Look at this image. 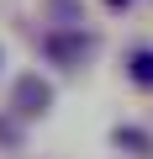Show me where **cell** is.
<instances>
[{"instance_id":"4","label":"cell","mask_w":153,"mask_h":159,"mask_svg":"<svg viewBox=\"0 0 153 159\" xmlns=\"http://www.w3.org/2000/svg\"><path fill=\"white\" fill-rule=\"evenodd\" d=\"M127 74H132V85L153 90V48H132L127 53Z\"/></svg>"},{"instance_id":"6","label":"cell","mask_w":153,"mask_h":159,"mask_svg":"<svg viewBox=\"0 0 153 159\" xmlns=\"http://www.w3.org/2000/svg\"><path fill=\"white\" fill-rule=\"evenodd\" d=\"M106 6H111V11H127V6H132V0H106Z\"/></svg>"},{"instance_id":"5","label":"cell","mask_w":153,"mask_h":159,"mask_svg":"<svg viewBox=\"0 0 153 159\" xmlns=\"http://www.w3.org/2000/svg\"><path fill=\"white\" fill-rule=\"evenodd\" d=\"M0 148H21V117L0 111Z\"/></svg>"},{"instance_id":"1","label":"cell","mask_w":153,"mask_h":159,"mask_svg":"<svg viewBox=\"0 0 153 159\" xmlns=\"http://www.w3.org/2000/svg\"><path fill=\"white\" fill-rule=\"evenodd\" d=\"M11 117H42L48 106H53V80H42V74H21L16 80V90H11Z\"/></svg>"},{"instance_id":"2","label":"cell","mask_w":153,"mask_h":159,"mask_svg":"<svg viewBox=\"0 0 153 159\" xmlns=\"http://www.w3.org/2000/svg\"><path fill=\"white\" fill-rule=\"evenodd\" d=\"M85 48H90V37H79V32H48V37H42V53H48L53 64H79Z\"/></svg>"},{"instance_id":"7","label":"cell","mask_w":153,"mask_h":159,"mask_svg":"<svg viewBox=\"0 0 153 159\" xmlns=\"http://www.w3.org/2000/svg\"><path fill=\"white\" fill-rule=\"evenodd\" d=\"M0 64H6V53H0Z\"/></svg>"},{"instance_id":"3","label":"cell","mask_w":153,"mask_h":159,"mask_svg":"<svg viewBox=\"0 0 153 159\" xmlns=\"http://www.w3.org/2000/svg\"><path fill=\"white\" fill-rule=\"evenodd\" d=\"M111 143H116L121 154H137V159H142V154H153V133H148V127H137V122H116V127H111Z\"/></svg>"}]
</instances>
